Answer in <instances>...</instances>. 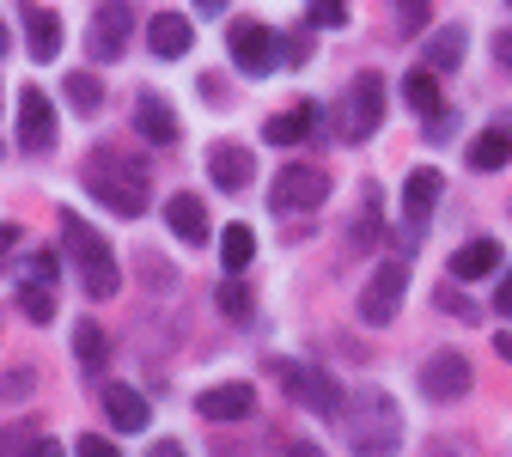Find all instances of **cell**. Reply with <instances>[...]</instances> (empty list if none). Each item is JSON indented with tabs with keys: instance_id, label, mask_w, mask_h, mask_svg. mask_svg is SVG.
Here are the masks:
<instances>
[{
	"instance_id": "obj_12",
	"label": "cell",
	"mask_w": 512,
	"mask_h": 457,
	"mask_svg": "<svg viewBox=\"0 0 512 457\" xmlns=\"http://www.w3.org/2000/svg\"><path fill=\"white\" fill-rule=\"evenodd\" d=\"M208 177H214V189H250V177H256V159H250V147H238V141H214L208 147Z\"/></svg>"
},
{
	"instance_id": "obj_10",
	"label": "cell",
	"mask_w": 512,
	"mask_h": 457,
	"mask_svg": "<svg viewBox=\"0 0 512 457\" xmlns=\"http://www.w3.org/2000/svg\"><path fill=\"white\" fill-rule=\"evenodd\" d=\"M19 147L25 153H49L55 147V104L43 98V86L19 92Z\"/></svg>"
},
{
	"instance_id": "obj_40",
	"label": "cell",
	"mask_w": 512,
	"mask_h": 457,
	"mask_svg": "<svg viewBox=\"0 0 512 457\" xmlns=\"http://www.w3.org/2000/svg\"><path fill=\"white\" fill-rule=\"evenodd\" d=\"M147 457H183V445H171V439H159V445H153Z\"/></svg>"
},
{
	"instance_id": "obj_1",
	"label": "cell",
	"mask_w": 512,
	"mask_h": 457,
	"mask_svg": "<svg viewBox=\"0 0 512 457\" xmlns=\"http://www.w3.org/2000/svg\"><path fill=\"white\" fill-rule=\"evenodd\" d=\"M342 427H348V445H354V457H397L403 415H397V403L384 397L378 384H360L354 397H348V415H342Z\"/></svg>"
},
{
	"instance_id": "obj_8",
	"label": "cell",
	"mask_w": 512,
	"mask_h": 457,
	"mask_svg": "<svg viewBox=\"0 0 512 457\" xmlns=\"http://www.w3.org/2000/svg\"><path fill=\"white\" fill-rule=\"evenodd\" d=\"M470 360L464 354H452V348H439V354H427V366H421V390L433 403H452V397H464L470 390Z\"/></svg>"
},
{
	"instance_id": "obj_18",
	"label": "cell",
	"mask_w": 512,
	"mask_h": 457,
	"mask_svg": "<svg viewBox=\"0 0 512 457\" xmlns=\"http://www.w3.org/2000/svg\"><path fill=\"white\" fill-rule=\"evenodd\" d=\"M147 43H153V55H189V43H196V25H189L183 13H159V19H147Z\"/></svg>"
},
{
	"instance_id": "obj_35",
	"label": "cell",
	"mask_w": 512,
	"mask_h": 457,
	"mask_svg": "<svg viewBox=\"0 0 512 457\" xmlns=\"http://www.w3.org/2000/svg\"><path fill=\"white\" fill-rule=\"evenodd\" d=\"M397 19H403L397 31H403V37H415V31H421V25L433 19V7H397Z\"/></svg>"
},
{
	"instance_id": "obj_13",
	"label": "cell",
	"mask_w": 512,
	"mask_h": 457,
	"mask_svg": "<svg viewBox=\"0 0 512 457\" xmlns=\"http://www.w3.org/2000/svg\"><path fill=\"white\" fill-rule=\"evenodd\" d=\"M104 415H110L116 433H141L153 421V409H147V397L135 384H104Z\"/></svg>"
},
{
	"instance_id": "obj_16",
	"label": "cell",
	"mask_w": 512,
	"mask_h": 457,
	"mask_svg": "<svg viewBox=\"0 0 512 457\" xmlns=\"http://www.w3.org/2000/svg\"><path fill=\"white\" fill-rule=\"evenodd\" d=\"M196 409L208 421H244L256 409V390L250 384H214V390H202V397H196Z\"/></svg>"
},
{
	"instance_id": "obj_27",
	"label": "cell",
	"mask_w": 512,
	"mask_h": 457,
	"mask_svg": "<svg viewBox=\"0 0 512 457\" xmlns=\"http://www.w3.org/2000/svg\"><path fill=\"white\" fill-rule=\"evenodd\" d=\"M74 354L86 360V372H98V366H104V330H98L92 317H86L80 330H74Z\"/></svg>"
},
{
	"instance_id": "obj_22",
	"label": "cell",
	"mask_w": 512,
	"mask_h": 457,
	"mask_svg": "<svg viewBox=\"0 0 512 457\" xmlns=\"http://www.w3.org/2000/svg\"><path fill=\"white\" fill-rule=\"evenodd\" d=\"M458 61H464V25H439L433 43H427V61H421V68L439 80V74H452Z\"/></svg>"
},
{
	"instance_id": "obj_5",
	"label": "cell",
	"mask_w": 512,
	"mask_h": 457,
	"mask_svg": "<svg viewBox=\"0 0 512 457\" xmlns=\"http://www.w3.org/2000/svg\"><path fill=\"white\" fill-rule=\"evenodd\" d=\"M342 141H372L378 135V122H384V80L378 74H354V86H348V98H342Z\"/></svg>"
},
{
	"instance_id": "obj_29",
	"label": "cell",
	"mask_w": 512,
	"mask_h": 457,
	"mask_svg": "<svg viewBox=\"0 0 512 457\" xmlns=\"http://www.w3.org/2000/svg\"><path fill=\"white\" fill-rule=\"evenodd\" d=\"M19 269H25V287H55V275H61V269H55V250H37V256H25Z\"/></svg>"
},
{
	"instance_id": "obj_9",
	"label": "cell",
	"mask_w": 512,
	"mask_h": 457,
	"mask_svg": "<svg viewBox=\"0 0 512 457\" xmlns=\"http://www.w3.org/2000/svg\"><path fill=\"white\" fill-rule=\"evenodd\" d=\"M226 43H232V61H238L244 74H269L275 61H281V43L269 37V25H256V19H238Z\"/></svg>"
},
{
	"instance_id": "obj_42",
	"label": "cell",
	"mask_w": 512,
	"mask_h": 457,
	"mask_svg": "<svg viewBox=\"0 0 512 457\" xmlns=\"http://www.w3.org/2000/svg\"><path fill=\"white\" fill-rule=\"evenodd\" d=\"M494 348H500V360H512V330H506V336H500Z\"/></svg>"
},
{
	"instance_id": "obj_26",
	"label": "cell",
	"mask_w": 512,
	"mask_h": 457,
	"mask_svg": "<svg viewBox=\"0 0 512 457\" xmlns=\"http://www.w3.org/2000/svg\"><path fill=\"white\" fill-rule=\"evenodd\" d=\"M68 104L92 116V110L104 104V80H98V74H68Z\"/></svg>"
},
{
	"instance_id": "obj_30",
	"label": "cell",
	"mask_w": 512,
	"mask_h": 457,
	"mask_svg": "<svg viewBox=\"0 0 512 457\" xmlns=\"http://www.w3.org/2000/svg\"><path fill=\"white\" fill-rule=\"evenodd\" d=\"M37 439H43L37 427H7V433H0V457H31Z\"/></svg>"
},
{
	"instance_id": "obj_21",
	"label": "cell",
	"mask_w": 512,
	"mask_h": 457,
	"mask_svg": "<svg viewBox=\"0 0 512 457\" xmlns=\"http://www.w3.org/2000/svg\"><path fill=\"white\" fill-rule=\"evenodd\" d=\"M19 19H25V37H31V55H37V61H55V55H61V19H55L49 7H25Z\"/></svg>"
},
{
	"instance_id": "obj_39",
	"label": "cell",
	"mask_w": 512,
	"mask_h": 457,
	"mask_svg": "<svg viewBox=\"0 0 512 457\" xmlns=\"http://www.w3.org/2000/svg\"><path fill=\"white\" fill-rule=\"evenodd\" d=\"M287 457H324V451H317L311 439H287Z\"/></svg>"
},
{
	"instance_id": "obj_36",
	"label": "cell",
	"mask_w": 512,
	"mask_h": 457,
	"mask_svg": "<svg viewBox=\"0 0 512 457\" xmlns=\"http://www.w3.org/2000/svg\"><path fill=\"white\" fill-rule=\"evenodd\" d=\"M74 457H116V445H110L104 433H86V439L74 445Z\"/></svg>"
},
{
	"instance_id": "obj_32",
	"label": "cell",
	"mask_w": 512,
	"mask_h": 457,
	"mask_svg": "<svg viewBox=\"0 0 512 457\" xmlns=\"http://www.w3.org/2000/svg\"><path fill=\"white\" fill-rule=\"evenodd\" d=\"M305 19L311 25H348V7L342 0H317V7H305Z\"/></svg>"
},
{
	"instance_id": "obj_6",
	"label": "cell",
	"mask_w": 512,
	"mask_h": 457,
	"mask_svg": "<svg viewBox=\"0 0 512 457\" xmlns=\"http://www.w3.org/2000/svg\"><path fill=\"white\" fill-rule=\"evenodd\" d=\"M330 195V171H317V165H287L281 177H275V189H269V208L275 214H305V208H317Z\"/></svg>"
},
{
	"instance_id": "obj_34",
	"label": "cell",
	"mask_w": 512,
	"mask_h": 457,
	"mask_svg": "<svg viewBox=\"0 0 512 457\" xmlns=\"http://www.w3.org/2000/svg\"><path fill=\"white\" fill-rule=\"evenodd\" d=\"M31 384H37V372H31V366H13L7 378H0V397H25Z\"/></svg>"
},
{
	"instance_id": "obj_2",
	"label": "cell",
	"mask_w": 512,
	"mask_h": 457,
	"mask_svg": "<svg viewBox=\"0 0 512 457\" xmlns=\"http://www.w3.org/2000/svg\"><path fill=\"white\" fill-rule=\"evenodd\" d=\"M61 244H68L74 269H80V287H86V299H116V287H122V269H116L110 244H104V238H98L86 220H74V214H61Z\"/></svg>"
},
{
	"instance_id": "obj_31",
	"label": "cell",
	"mask_w": 512,
	"mask_h": 457,
	"mask_svg": "<svg viewBox=\"0 0 512 457\" xmlns=\"http://www.w3.org/2000/svg\"><path fill=\"white\" fill-rule=\"evenodd\" d=\"M433 299H439V305H445V311H458V317H464V323H482V311H476V305H470V299H464V293H458V287H439V293H433Z\"/></svg>"
},
{
	"instance_id": "obj_33",
	"label": "cell",
	"mask_w": 512,
	"mask_h": 457,
	"mask_svg": "<svg viewBox=\"0 0 512 457\" xmlns=\"http://www.w3.org/2000/svg\"><path fill=\"white\" fill-rule=\"evenodd\" d=\"M220 311H226V317H250V293H244L238 281H226V287H220Z\"/></svg>"
},
{
	"instance_id": "obj_11",
	"label": "cell",
	"mask_w": 512,
	"mask_h": 457,
	"mask_svg": "<svg viewBox=\"0 0 512 457\" xmlns=\"http://www.w3.org/2000/svg\"><path fill=\"white\" fill-rule=\"evenodd\" d=\"M135 37V7H92V55L116 61Z\"/></svg>"
},
{
	"instance_id": "obj_28",
	"label": "cell",
	"mask_w": 512,
	"mask_h": 457,
	"mask_svg": "<svg viewBox=\"0 0 512 457\" xmlns=\"http://www.w3.org/2000/svg\"><path fill=\"white\" fill-rule=\"evenodd\" d=\"M19 311L31 323H55V293L49 287H19Z\"/></svg>"
},
{
	"instance_id": "obj_4",
	"label": "cell",
	"mask_w": 512,
	"mask_h": 457,
	"mask_svg": "<svg viewBox=\"0 0 512 457\" xmlns=\"http://www.w3.org/2000/svg\"><path fill=\"white\" fill-rule=\"evenodd\" d=\"M275 378H281V390L293 403H305V409H317V415H348V390L324 372V366H305V360H275Z\"/></svg>"
},
{
	"instance_id": "obj_3",
	"label": "cell",
	"mask_w": 512,
	"mask_h": 457,
	"mask_svg": "<svg viewBox=\"0 0 512 457\" xmlns=\"http://www.w3.org/2000/svg\"><path fill=\"white\" fill-rule=\"evenodd\" d=\"M86 189L98 195L104 208H116V214H141L147 208V171L128 165V159H116V153L86 159Z\"/></svg>"
},
{
	"instance_id": "obj_41",
	"label": "cell",
	"mask_w": 512,
	"mask_h": 457,
	"mask_svg": "<svg viewBox=\"0 0 512 457\" xmlns=\"http://www.w3.org/2000/svg\"><path fill=\"white\" fill-rule=\"evenodd\" d=\"M31 457H61V445H55V439H37V445H31Z\"/></svg>"
},
{
	"instance_id": "obj_7",
	"label": "cell",
	"mask_w": 512,
	"mask_h": 457,
	"mask_svg": "<svg viewBox=\"0 0 512 457\" xmlns=\"http://www.w3.org/2000/svg\"><path fill=\"white\" fill-rule=\"evenodd\" d=\"M403 287H409V269L391 256V263H384V269L366 281V293H360V317H366V323H391L397 305H403Z\"/></svg>"
},
{
	"instance_id": "obj_20",
	"label": "cell",
	"mask_w": 512,
	"mask_h": 457,
	"mask_svg": "<svg viewBox=\"0 0 512 457\" xmlns=\"http://www.w3.org/2000/svg\"><path fill=\"white\" fill-rule=\"evenodd\" d=\"M512 159V116L500 128H482V135L470 141V171H500Z\"/></svg>"
},
{
	"instance_id": "obj_24",
	"label": "cell",
	"mask_w": 512,
	"mask_h": 457,
	"mask_svg": "<svg viewBox=\"0 0 512 457\" xmlns=\"http://www.w3.org/2000/svg\"><path fill=\"white\" fill-rule=\"evenodd\" d=\"M220 256H226V269H232V275H238V269H250V256H256V232L232 220V226L220 232Z\"/></svg>"
},
{
	"instance_id": "obj_17",
	"label": "cell",
	"mask_w": 512,
	"mask_h": 457,
	"mask_svg": "<svg viewBox=\"0 0 512 457\" xmlns=\"http://www.w3.org/2000/svg\"><path fill=\"white\" fill-rule=\"evenodd\" d=\"M135 128H141L153 147H171V141H177V116H171V104H165L159 92H141V98H135Z\"/></svg>"
},
{
	"instance_id": "obj_43",
	"label": "cell",
	"mask_w": 512,
	"mask_h": 457,
	"mask_svg": "<svg viewBox=\"0 0 512 457\" xmlns=\"http://www.w3.org/2000/svg\"><path fill=\"white\" fill-rule=\"evenodd\" d=\"M0 49H7V31H0Z\"/></svg>"
},
{
	"instance_id": "obj_14",
	"label": "cell",
	"mask_w": 512,
	"mask_h": 457,
	"mask_svg": "<svg viewBox=\"0 0 512 457\" xmlns=\"http://www.w3.org/2000/svg\"><path fill=\"white\" fill-rule=\"evenodd\" d=\"M165 226L183 238V244H208V208H202V195H189V189H177L171 202H165Z\"/></svg>"
},
{
	"instance_id": "obj_38",
	"label": "cell",
	"mask_w": 512,
	"mask_h": 457,
	"mask_svg": "<svg viewBox=\"0 0 512 457\" xmlns=\"http://www.w3.org/2000/svg\"><path fill=\"white\" fill-rule=\"evenodd\" d=\"M494 61H500V68L512 74V31H500V37H494Z\"/></svg>"
},
{
	"instance_id": "obj_37",
	"label": "cell",
	"mask_w": 512,
	"mask_h": 457,
	"mask_svg": "<svg viewBox=\"0 0 512 457\" xmlns=\"http://www.w3.org/2000/svg\"><path fill=\"white\" fill-rule=\"evenodd\" d=\"M494 311H500V317H512V269H506V275H500V287H494Z\"/></svg>"
},
{
	"instance_id": "obj_23",
	"label": "cell",
	"mask_w": 512,
	"mask_h": 457,
	"mask_svg": "<svg viewBox=\"0 0 512 457\" xmlns=\"http://www.w3.org/2000/svg\"><path fill=\"white\" fill-rule=\"evenodd\" d=\"M439 171H409V183H403V214H409V226H421L427 214H433V202H439Z\"/></svg>"
},
{
	"instance_id": "obj_25",
	"label": "cell",
	"mask_w": 512,
	"mask_h": 457,
	"mask_svg": "<svg viewBox=\"0 0 512 457\" xmlns=\"http://www.w3.org/2000/svg\"><path fill=\"white\" fill-rule=\"evenodd\" d=\"M403 98H409V104H415V110H421V116H439V80H433V74H427V68H421V74H409V80H403Z\"/></svg>"
},
{
	"instance_id": "obj_15",
	"label": "cell",
	"mask_w": 512,
	"mask_h": 457,
	"mask_svg": "<svg viewBox=\"0 0 512 457\" xmlns=\"http://www.w3.org/2000/svg\"><path fill=\"white\" fill-rule=\"evenodd\" d=\"M488 275H500V244L494 238H470V244L452 250V281L458 287L464 281H488Z\"/></svg>"
},
{
	"instance_id": "obj_19",
	"label": "cell",
	"mask_w": 512,
	"mask_h": 457,
	"mask_svg": "<svg viewBox=\"0 0 512 457\" xmlns=\"http://www.w3.org/2000/svg\"><path fill=\"white\" fill-rule=\"evenodd\" d=\"M311 122H317V104L275 110V116L263 122V141H269V147H293V141H305V135H311Z\"/></svg>"
}]
</instances>
